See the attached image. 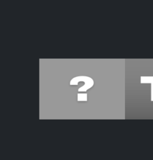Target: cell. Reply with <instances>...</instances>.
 Returning <instances> with one entry per match:
<instances>
[{
  "mask_svg": "<svg viewBox=\"0 0 153 160\" xmlns=\"http://www.w3.org/2000/svg\"><path fill=\"white\" fill-rule=\"evenodd\" d=\"M87 94H82V96L83 97H81V94H78V100H79V101H86V100L87 99H85V98H87Z\"/></svg>",
  "mask_w": 153,
  "mask_h": 160,
  "instance_id": "cell-1",
  "label": "cell"
}]
</instances>
